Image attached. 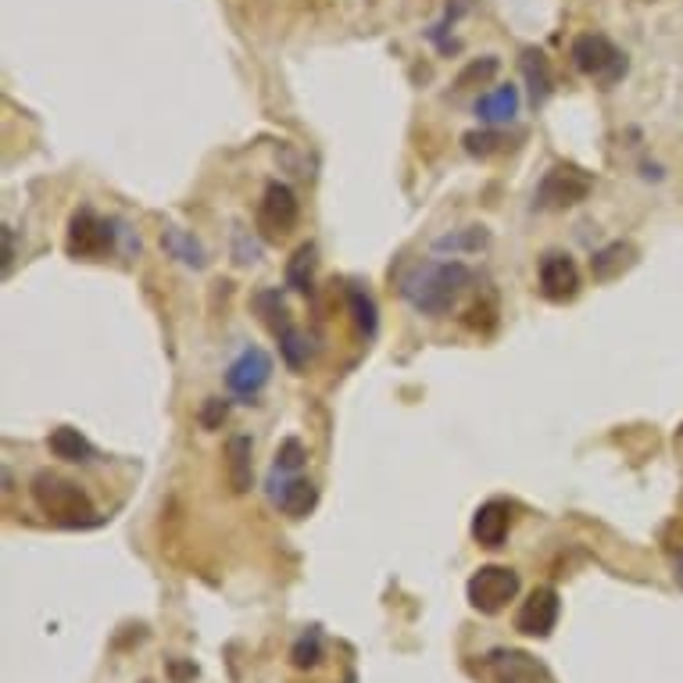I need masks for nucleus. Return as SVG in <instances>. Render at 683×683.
Returning <instances> with one entry per match:
<instances>
[{"instance_id":"1","label":"nucleus","mask_w":683,"mask_h":683,"mask_svg":"<svg viewBox=\"0 0 683 683\" xmlns=\"http://www.w3.org/2000/svg\"><path fill=\"white\" fill-rule=\"evenodd\" d=\"M476 283L462 262H419L401 276V297L422 315H448Z\"/></svg>"},{"instance_id":"2","label":"nucleus","mask_w":683,"mask_h":683,"mask_svg":"<svg viewBox=\"0 0 683 683\" xmlns=\"http://www.w3.org/2000/svg\"><path fill=\"white\" fill-rule=\"evenodd\" d=\"M29 495H33V504L40 512L51 522H58V527L75 530V527H93V522H98V512H93V501L86 490L51 469L33 476Z\"/></svg>"},{"instance_id":"3","label":"nucleus","mask_w":683,"mask_h":683,"mask_svg":"<svg viewBox=\"0 0 683 683\" xmlns=\"http://www.w3.org/2000/svg\"><path fill=\"white\" fill-rule=\"evenodd\" d=\"M569 58H573L577 72H583L587 79H594V83H601L605 90L615 86L619 79L626 75V54L601 33L577 37L573 47H569Z\"/></svg>"},{"instance_id":"4","label":"nucleus","mask_w":683,"mask_h":683,"mask_svg":"<svg viewBox=\"0 0 683 683\" xmlns=\"http://www.w3.org/2000/svg\"><path fill=\"white\" fill-rule=\"evenodd\" d=\"M591 190H594L591 172H583L580 165H554L548 169V176L540 180L533 204L540 212H565L591 197Z\"/></svg>"},{"instance_id":"5","label":"nucleus","mask_w":683,"mask_h":683,"mask_svg":"<svg viewBox=\"0 0 683 683\" xmlns=\"http://www.w3.org/2000/svg\"><path fill=\"white\" fill-rule=\"evenodd\" d=\"M469 605L483 615H495L501 609H508V601H516L519 594V573L508 565H483L476 569L469 580Z\"/></svg>"},{"instance_id":"6","label":"nucleus","mask_w":683,"mask_h":683,"mask_svg":"<svg viewBox=\"0 0 683 683\" xmlns=\"http://www.w3.org/2000/svg\"><path fill=\"white\" fill-rule=\"evenodd\" d=\"M65 247H69L72 258L98 262V258H104L111 247H115V226H111L108 218H101L93 208H79L69 218Z\"/></svg>"},{"instance_id":"7","label":"nucleus","mask_w":683,"mask_h":683,"mask_svg":"<svg viewBox=\"0 0 683 683\" xmlns=\"http://www.w3.org/2000/svg\"><path fill=\"white\" fill-rule=\"evenodd\" d=\"M297 218H300V204L297 194L287 183H268L262 204H258V230L268 244H279L297 230Z\"/></svg>"},{"instance_id":"8","label":"nucleus","mask_w":683,"mask_h":683,"mask_svg":"<svg viewBox=\"0 0 683 683\" xmlns=\"http://www.w3.org/2000/svg\"><path fill=\"white\" fill-rule=\"evenodd\" d=\"M268 498L279 508L283 516L290 519H305L315 504H319V487L312 480H300L297 472H276L273 469V480H268Z\"/></svg>"},{"instance_id":"9","label":"nucleus","mask_w":683,"mask_h":683,"mask_svg":"<svg viewBox=\"0 0 683 683\" xmlns=\"http://www.w3.org/2000/svg\"><path fill=\"white\" fill-rule=\"evenodd\" d=\"M268 379H273V358H268V351H262V347H247V351L226 369V387L236 397H244V401L258 397Z\"/></svg>"},{"instance_id":"10","label":"nucleus","mask_w":683,"mask_h":683,"mask_svg":"<svg viewBox=\"0 0 683 683\" xmlns=\"http://www.w3.org/2000/svg\"><path fill=\"white\" fill-rule=\"evenodd\" d=\"M540 294L554 305H565L580 294V268L562 251H551L540 258Z\"/></svg>"},{"instance_id":"11","label":"nucleus","mask_w":683,"mask_h":683,"mask_svg":"<svg viewBox=\"0 0 683 683\" xmlns=\"http://www.w3.org/2000/svg\"><path fill=\"white\" fill-rule=\"evenodd\" d=\"M559 612H562L559 594H554L551 587H537L516 612V630L527 633V638H548L554 623H559Z\"/></svg>"},{"instance_id":"12","label":"nucleus","mask_w":683,"mask_h":683,"mask_svg":"<svg viewBox=\"0 0 683 683\" xmlns=\"http://www.w3.org/2000/svg\"><path fill=\"white\" fill-rule=\"evenodd\" d=\"M508 527H512V508L504 501H487L476 508L472 516V537L480 548H501L504 537H508Z\"/></svg>"},{"instance_id":"13","label":"nucleus","mask_w":683,"mask_h":683,"mask_svg":"<svg viewBox=\"0 0 683 683\" xmlns=\"http://www.w3.org/2000/svg\"><path fill=\"white\" fill-rule=\"evenodd\" d=\"M490 673H495L498 683H540V670L533 665L530 655H522V651H495V655L487 659Z\"/></svg>"},{"instance_id":"14","label":"nucleus","mask_w":683,"mask_h":683,"mask_svg":"<svg viewBox=\"0 0 683 683\" xmlns=\"http://www.w3.org/2000/svg\"><path fill=\"white\" fill-rule=\"evenodd\" d=\"M476 115H480L487 125H504L519 115V90L508 83V86H498L483 93L480 101H476Z\"/></svg>"},{"instance_id":"15","label":"nucleus","mask_w":683,"mask_h":683,"mask_svg":"<svg viewBox=\"0 0 683 683\" xmlns=\"http://www.w3.org/2000/svg\"><path fill=\"white\" fill-rule=\"evenodd\" d=\"M522 75L530 83V101L540 108L554 90V75H551V61L544 58V51H522Z\"/></svg>"},{"instance_id":"16","label":"nucleus","mask_w":683,"mask_h":683,"mask_svg":"<svg viewBox=\"0 0 683 683\" xmlns=\"http://www.w3.org/2000/svg\"><path fill=\"white\" fill-rule=\"evenodd\" d=\"M47 448H51L54 458H61V462H72V466H83L93 458V444L72 430V426H58V430L47 437Z\"/></svg>"},{"instance_id":"17","label":"nucleus","mask_w":683,"mask_h":683,"mask_svg":"<svg viewBox=\"0 0 683 683\" xmlns=\"http://www.w3.org/2000/svg\"><path fill=\"white\" fill-rule=\"evenodd\" d=\"M226 476L230 487L236 495H247L251 480H254V466H251V440L247 437H230L226 444Z\"/></svg>"},{"instance_id":"18","label":"nucleus","mask_w":683,"mask_h":683,"mask_svg":"<svg viewBox=\"0 0 683 683\" xmlns=\"http://www.w3.org/2000/svg\"><path fill=\"white\" fill-rule=\"evenodd\" d=\"M347 308H351V319H355V329L361 333L365 340L376 337V326H379V315H376V300L358 290V287H347Z\"/></svg>"},{"instance_id":"19","label":"nucleus","mask_w":683,"mask_h":683,"mask_svg":"<svg viewBox=\"0 0 683 683\" xmlns=\"http://www.w3.org/2000/svg\"><path fill=\"white\" fill-rule=\"evenodd\" d=\"M162 247L172 254V258H180L183 265H194V268L204 265V251H201V244H197L190 233H183V230H165V233H162Z\"/></svg>"},{"instance_id":"20","label":"nucleus","mask_w":683,"mask_h":683,"mask_svg":"<svg viewBox=\"0 0 683 683\" xmlns=\"http://www.w3.org/2000/svg\"><path fill=\"white\" fill-rule=\"evenodd\" d=\"M312 268H315V244H300L287 265V283L297 294H312Z\"/></svg>"},{"instance_id":"21","label":"nucleus","mask_w":683,"mask_h":683,"mask_svg":"<svg viewBox=\"0 0 683 683\" xmlns=\"http://www.w3.org/2000/svg\"><path fill=\"white\" fill-rule=\"evenodd\" d=\"M323 662V638L319 630H308L305 638H297V644L290 648V665L294 670H315Z\"/></svg>"},{"instance_id":"22","label":"nucleus","mask_w":683,"mask_h":683,"mask_svg":"<svg viewBox=\"0 0 683 683\" xmlns=\"http://www.w3.org/2000/svg\"><path fill=\"white\" fill-rule=\"evenodd\" d=\"M630 254H633V247H626V244H612V247H605L601 254H594V262H591L594 276H598V279L615 276L619 268H626V265H630Z\"/></svg>"},{"instance_id":"23","label":"nucleus","mask_w":683,"mask_h":683,"mask_svg":"<svg viewBox=\"0 0 683 683\" xmlns=\"http://www.w3.org/2000/svg\"><path fill=\"white\" fill-rule=\"evenodd\" d=\"M276 340H279V351H283V358H287L290 369H305V361H308V340H305V333H300L297 326H287Z\"/></svg>"},{"instance_id":"24","label":"nucleus","mask_w":683,"mask_h":683,"mask_svg":"<svg viewBox=\"0 0 683 683\" xmlns=\"http://www.w3.org/2000/svg\"><path fill=\"white\" fill-rule=\"evenodd\" d=\"M462 147L472 154V157H490V154H501L504 151V136L495 133V130H472L462 136Z\"/></svg>"},{"instance_id":"25","label":"nucleus","mask_w":683,"mask_h":683,"mask_svg":"<svg viewBox=\"0 0 683 683\" xmlns=\"http://www.w3.org/2000/svg\"><path fill=\"white\" fill-rule=\"evenodd\" d=\"M495 75H498V58H480V61H472V65L462 69V75L455 79V90L483 86V83H490Z\"/></svg>"},{"instance_id":"26","label":"nucleus","mask_w":683,"mask_h":683,"mask_svg":"<svg viewBox=\"0 0 683 683\" xmlns=\"http://www.w3.org/2000/svg\"><path fill=\"white\" fill-rule=\"evenodd\" d=\"M487 244V233L483 226H469L466 233H448V236H440L437 241V251H476V247H483Z\"/></svg>"},{"instance_id":"27","label":"nucleus","mask_w":683,"mask_h":683,"mask_svg":"<svg viewBox=\"0 0 683 683\" xmlns=\"http://www.w3.org/2000/svg\"><path fill=\"white\" fill-rule=\"evenodd\" d=\"M305 458H308L305 444H300L297 437H287V440L279 444V451H276V462H273V469H276V472H297L300 466H305Z\"/></svg>"},{"instance_id":"28","label":"nucleus","mask_w":683,"mask_h":683,"mask_svg":"<svg viewBox=\"0 0 683 683\" xmlns=\"http://www.w3.org/2000/svg\"><path fill=\"white\" fill-rule=\"evenodd\" d=\"M226 411H230V405L222 401V397H208L201 408V426L204 430H218V426L226 422Z\"/></svg>"},{"instance_id":"29","label":"nucleus","mask_w":683,"mask_h":683,"mask_svg":"<svg viewBox=\"0 0 683 683\" xmlns=\"http://www.w3.org/2000/svg\"><path fill=\"white\" fill-rule=\"evenodd\" d=\"M11 258H14V236H11V230H4V273L11 268Z\"/></svg>"},{"instance_id":"30","label":"nucleus","mask_w":683,"mask_h":683,"mask_svg":"<svg viewBox=\"0 0 683 683\" xmlns=\"http://www.w3.org/2000/svg\"><path fill=\"white\" fill-rule=\"evenodd\" d=\"M676 580L683 583V559H680V569H676Z\"/></svg>"}]
</instances>
